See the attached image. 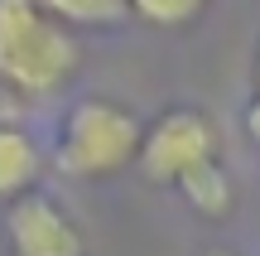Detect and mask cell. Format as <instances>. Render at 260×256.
I'll return each instance as SVG.
<instances>
[{"mask_svg": "<svg viewBox=\"0 0 260 256\" xmlns=\"http://www.w3.org/2000/svg\"><path fill=\"white\" fill-rule=\"evenodd\" d=\"M174 189L183 193V198L193 203V213H203V218H226L232 203H236V184H232V174L222 169V160L198 164V169L183 174Z\"/></svg>", "mask_w": 260, "mask_h": 256, "instance_id": "5", "label": "cell"}, {"mask_svg": "<svg viewBox=\"0 0 260 256\" xmlns=\"http://www.w3.org/2000/svg\"><path fill=\"white\" fill-rule=\"evenodd\" d=\"M5 232L15 256H82L87 251L77 222L44 193H19L5 213Z\"/></svg>", "mask_w": 260, "mask_h": 256, "instance_id": "4", "label": "cell"}, {"mask_svg": "<svg viewBox=\"0 0 260 256\" xmlns=\"http://www.w3.org/2000/svg\"><path fill=\"white\" fill-rule=\"evenodd\" d=\"M207 256H232V251H207Z\"/></svg>", "mask_w": 260, "mask_h": 256, "instance_id": "10", "label": "cell"}, {"mask_svg": "<svg viewBox=\"0 0 260 256\" xmlns=\"http://www.w3.org/2000/svg\"><path fill=\"white\" fill-rule=\"evenodd\" d=\"M77 39L34 0H0V82L19 97H53L77 73Z\"/></svg>", "mask_w": 260, "mask_h": 256, "instance_id": "1", "label": "cell"}, {"mask_svg": "<svg viewBox=\"0 0 260 256\" xmlns=\"http://www.w3.org/2000/svg\"><path fill=\"white\" fill-rule=\"evenodd\" d=\"M125 5H130V15H140L145 24L183 29V24H193V19L207 10V0H125Z\"/></svg>", "mask_w": 260, "mask_h": 256, "instance_id": "8", "label": "cell"}, {"mask_svg": "<svg viewBox=\"0 0 260 256\" xmlns=\"http://www.w3.org/2000/svg\"><path fill=\"white\" fill-rule=\"evenodd\" d=\"M48 19H58L63 29H111L130 19L125 0H34Z\"/></svg>", "mask_w": 260, "mask_h": 256, "instance_id": "7", "label": "cell"}, {"mask_svg": "<svg viewBox=\"0 0 260 256\" xmlns=\"http://www.w3.org/2000/svg\"><path fill=\"white\" fill-rule=\"evenodd\" d=\"M140 116L111 97H82L63 121V140H58V169L73 179H106V174L135 164L140 155Z\"/></svg>", "mask_w": 260, "mask_h": 256, "instance_id": "2", "label": "cell"}, {"mask_svg": "<svg viewBox=\"0 0 260 256\" xmlns=\"http://www.w3.org/2000/svg\"><path fill=\"white\" fill-rule=\"evenodd\" d=\"M246 131L260 140V48H255V97H251V106H246Z\"/></svg>", "mask_w": 260, "mask_h": 256, "instance_id": "9", "label": "cell"}, {"mask_svg": "<svg viewBox=\"0 0 260 256\" xmlns=\"http://www.w3.org/2000/svg\"><path fill=\"white\" fill-rule=\"evenodd\" d=\"M39 179V145L19 126H0V198H19Z\"/></svg>", "mask_w": 260, "mask_h": 256, "instance_id": "6", "label": "cell"}, {"mask_svg": "<svg viewBox=\"0 0 260 256\" xmlns=\"http://www.w3.org/2000/svg\"><path fill=\"white\" fill-rule=\"evenodd\" d=\"M207 160H217V126L198 106H169L164 116H154V126H145L140 135L135 155L149 184H178Z\"/></svg>", "mask_w": 260, "mask_h": 256, "instance_id": "3", "label": "cell"}]
</instances>
